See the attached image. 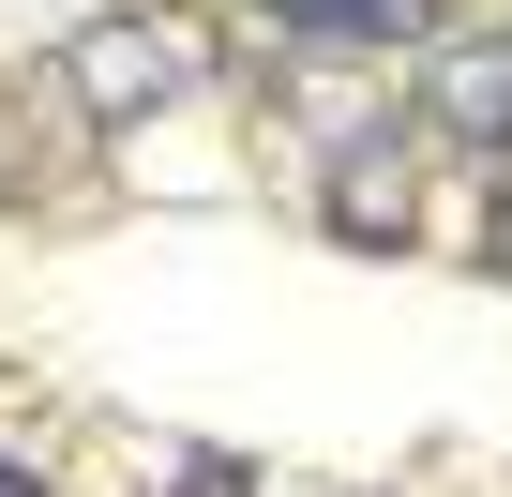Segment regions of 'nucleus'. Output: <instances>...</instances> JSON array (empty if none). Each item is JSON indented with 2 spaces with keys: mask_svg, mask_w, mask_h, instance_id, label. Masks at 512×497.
<instances>
[{
  "mask_svg": "<svg viewBox=\"0 0 512 497\" xmlns=\"http://www.w3.org/2000/svg\"><path fill=\"white\" fill-rule=\"evenodd\" d=\"M287 31L302 46H392V31H422V0H287Z\"/></svg>",
  "mask_w": 512,
  "mask_h": 497,
  "instance_id": "nucleus-4",
  "label": "nucleus"
},
{
  "mask_svg": "<svg viewBox=\"0 0 512 497\" xmlns=\"http://www.w3.org/2000/svg\"><path fill=\"white\" fill-rule=\"evenodd\" d=\"M482 257H497V272H512V196H497V226H482Z\"/></svg>",
  "mask_w": 512,
  "mask_h": 497,
  "instance_id": "nucleus-5",
  "label": "nucleus"
},
{
  "mask_svg": "<svg viewBox=\"0 0 512 497\" xmlns=\"http://www.w3.org/2000/svg\"><path fill=\"white\" fill-rule=\"evenodd\" d=\"M422 121H452V136H482V151H512V46H497V31H467V46H437V61H422Z\"/></svg>",
  "mask_w": 512,
  "mask_h": 497,
  "instance_id": "nucleus-2",
  "label": "nucleus"
},
{
  "mask_svg": "<svg viewBox=\"0 0 512 497\" xmlns=\"http://www.w3.org/2000/svg\"><path fill=\"white\" fill-rule=\"evenodd\" d=\"M332 226H347V241H407V136H347V166H332Z\"/></svg>",
  "mask_w": 512,
  "mask_h": 497,
  "instance_id": "nucleus-3",
  "label": "nucleus"
},
{
  "mask_svg": "<svg viewBox=\"0 0 512 497\" xmlns=\"http://www.w3.org/2000/svg\"><path fill=\"white\" fill-rule=\"evenodd\" d=\"M61 76H76V106H91V121H151V106H181V91H196V46H181L166 16H106V31H76V61H61Z\"/></svg>",
  "mask_w": 512,
  "mask_h": 497,
  "instance_id": "nucleus-1",
  "label": "nucleus"
}]
</instances>
